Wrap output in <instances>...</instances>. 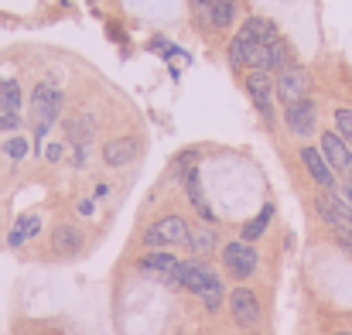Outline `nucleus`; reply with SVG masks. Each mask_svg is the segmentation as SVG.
<instances>
[{"label": "nucleus", "instance_id": "20e7f679", "mask_svg": "<svg viewBox=\"0 0 352 335\" xmlns=\"http://www.w3.org/2000/svg\"><path fill=\"white\" fill-rule=\"evenodd\" d=\"M267 48L270 45H260V41L246 38L243 31H236V38L230 41V62L236 69H263L267 72Z\"/></svg>", "mask_w": 352, "mask_h": 335}, {"label": "nucleus", "instance_id": "f3484780", "mask_svg": "<svg viewBox=\"0 0 352 335\" xmlns=\"http://www.w3.org/2000/svg\"><path fill=\"white\" fill-rule=\"evenodd\" d=\"M246 38H253V41H260V45H274L280 34H277V24L274 21H267V17H250L243 28H239Z\"/></svg>", "mask_w": 352, "mask_h": 335}, {"label": "nucleus", "instance_id": "6e6552de", "mask_svg": "<svg viewBox=\"0 0 352 335\" xmlns=\"http://www.w3.org/2000/svg\"><path fill=\"white\" fill-rule=\"evenodd\" d=\"M223 260H226V270L233 274V277H250L253 270H256V250L250 246V243H226L223 246Z\"/></svg>", "mask_w": 352, "mask_h": 335}, {"label": "nucleus", "instance_id": "f03ea898", "mask_svg": "<svg viewBox=\"0 0 352 335\" xmlns=\"http://www.w3.org/2000/svg\"><path fill=\"white\" fill-rule=\"evenodd\" d=\"M188 233H192V226L182 216H164L144 233V246H182V243H188Z\"/></svg>", "mask_w": 352, "mask_h": 335}, {"label": "nucleus", "instance_id": "7ed1b4c3", "mask_svg": "<svg viewBox=\"0 0 352 335\" xmlns=\"http://www.w3.org/2000/svg\"><path fill=\"white\" fill-rule=\"evenodd\" d=\"M315 209H318V216L332 226L339 236H349L352 239V206L346 202V199H339V195L325 192V195H318V199H315Z\"/></svg>", "mask_w": 352, "mask_h": 335}, {"label": "nucleus", "instance_id": "a878e982", "mask_svg": "<svg viewBox=\"0 0 352 335\" xmlns=\"http://www.w3.org/2000/svg\"><path fill=\"white\" fill-rule=\"evenodd\" d=\"M336 127H339V137L352 144V110H336Z\"/></svg>", "mask_w": 352, "mask_h": 335}, {"label": "nucleus", "instance_id": "4468645a", "mask_svg": "<svg viewBox=\"0 0 352 335\" xmlns=\"http://www.w3.org/2000/svg\"><path fill=\"white\" fill-rule=\"evenodd\" d=\"M301 161H305L308 175H311L325 192H332V188H336V171H332V164L325 161V154H322L318 147H305V151H301Z\"/></svg>", "mask_w": 352, "mask_h": 335}, {"label": "nucleus", "instance_id": "a211bd4d", "mask_svg": "<svg viewBox=\"0 0 352 335\" xmlns=\"http://www.w3.org/2000/svg\"><path fill=\"white\" fill-rule=\"evenodd\" d=\"M182 182H185V192H188V199H192V206L199 209V216L212 223V219H216V213L209 209V202H206V195H202V182H199V171L192 168V171H188V175H185Z\"/></svg>", "mask_w": 352, "mask_h": 335}, {"label": "nucleus", "instance_id": "bb28decb", "mask_svg": "<svg viewBox=\"0 0 352 335\" xmlns=\"http://www.w3.org/2000/svg\"><path fill=\"white\" fill-rule=\"evenodd\" d=\"M3 147H7V154H10L14 161H21V158L28 154V140H21V137H14V140H7Z\"/></svg>", "mask_w": 352, "mask_h": 335}, {"label": "nucleus", "instance_id": "1a4fd4ad", "mask_svg": "<svg viewBox=\"0 0 352 335\" xmlns=\"http://www.w3.org/2000/svg\"><path fill=\"white\" fill-rule=\"evenodd\" d=\"M246 93H250L253 107L263 113L267 120L274 116V107H270V100H274V83H270V72H263V69H250V76H246Z\"/></svg>", "mask_w": 352, "mask_h": 335}, {"label": "nucleus", "instance_id": "9d476101", "mask_svg": "<svg viewBox=\"0 0 352 335\" xmlns=\"http://www.w3.org/2000/svg\"><path fill=\"white\" fill-rule=\"evenodd\" d=\"M322 154H325V161L332 164V171H342V175H349L352 171V147L339 137V133H322V147H318Z\"/></svg>", "mask_w": 352, "mask_h": 335}, {"label": "nucleus", "instance_id": "b1692460", "mask_svg": "<svg viewBox=\"0 0 352 335\" xmlns=\"http://www.w3.org/2000/svg\"><path fill=\"white\" fill-rule=\"evenodd\" d=\"M38 226H41L38 223V216H21V219H17V229L10 233V246H21L28 236H34V233H38Z\"/></svg>", "mask_w": 352, "mask_h": 335}, {"label": "nucleus", "instance_id": "393cba45", "mask_svg": "<svg viewBox=\"0 0 352 335\" xmlns=\"http://www.w3.org/2000/svg\"><path fill=\"white\" fill-rule=\"evenodd\" d=\"M199 298L206 301V308H209V312H219V308H223V281H219V277H212V281H209V288H206Z\"/></svg>", "mask_w": 352, "mask_h": 335}, {"label": "nucleus", "instance_id": "aec40b11", "mask_svg": "<svg viewBox=\"0 0 352 335\" xmlns=\"http://www.w3.org/2000/svg\"><path fill=\"white\" fill-rule=\"evenodd\" d=\"M287 65H294L291 62V45L284 41V38H277L270 48H267V72H280V69H287Z\"/></svg>", "mask_w": 352, "mask_h": 335}, {"label": "nucleus", "instance_id": "c756f323", "mask_svg": "<svg viewBox=\"0 0 352 335\" xmlns=\"http://www.w3.org/2000/svg\"><path fill=\"white\" fill-rule=\"evenodd\" d=\"M58 158H62V147L52 144V147H48V161H58Z\"/></svg>", "mask_w": 352, "mask_h": 335}, {"label": "nucleus", "instance_id": "2eb2a0df", "mask_svg": "<svg viewBox=\"0 0 352 335\" xmlns=\"http://www.w3.org/2000/svg\"><path fill=\"white\" fill-rule=\"evenodd\" d=\"M137 154H140V140H137V137H113V140L103 147V161H107L110 168L130 164Z\"/></svg>", "mask_w": 352, "mask_h": 335}, {"label": "nucleus", "instance_id": "f8f14e48", "mask_svg": "<svg viewBox=\"0 0 352 335\" xmlns=\"http://www.w3.org/2000/svg\"><path fill=\"white\" fill-rule=\"evenodd\" d=\"M178 257H171L168 250H154V253H147L144 260H140V270H147V274H154V277H161V281H168V284H178Z\"/></svg>", "mask_w": 352, "mask_h": 335}, {"label": "nucleus", "instance_id": "f257e3e1", "mask_svg": "<svg viewBox=\"0 0 352 335\" xmlns=\"http://www.w3.org/2000/svg\"><path fill=\"white\" fill-rule=\"evenodd\" d=\"M58 110H62V93H58L55 86L41 83V86L31 93V120H34V137H38V140L52 130V123L58 120Z\"/></svg>", "mask_w": 352, "mask_h": 335}, {"label": "nucleus", "instance_id": "6ab92c4d", "mask_svg": "<svg viewBox=\"0 0 352 335\" xmlns=\"http://www.w3.org/2000/svg\"><path fill=\"white\" fill-rule=\"evenodd\" d=\"M188 246H192L195 257H206V253L216 250V233H212L209 226H195V229L188 233Z\"/></svg>", "mask_w": 352, "mask_h": 335}, {"label": "nucleus", "instance_id": "412c9836", "mask_svg": "<svg viewBox=\"0 0 352 335\" xmlns=\"http://www.w3.org/2000/svg\"><path fill=\"white\" fill-rule=\"evenodd\" d=\"M89 137H93V120H89V116H72V120H69V140H72L76 147H86Z\"/></svg>", "mask_w": 352, "mask_h": 335}, {"label": "nucleus", "instance_id": "423d86ee", "mask_svg": "<svg viewBox=\"0 0 352 335\" xmlns=\"http://www.w3.org/2000/svg\"><path fill=\"white\" fill-rule=\"evenodd\" d=\"M192 14L206 24V28H230L236 21V0H192Z\"/></svg>", "mask_w": 352, "mask_h": 335}, {"label": "nucleus", "instance_id": "ddd939ff", "mask_svg": "<svg viewBox=\"0 0 352 335\" xmlns=\"http://www.w3.org/2000/svg\"><path fill=\"white\" fill-rule=\"evenodd\" d=\"M212 277H216V274H212L202 260H182V263H178V288H188V291L202 294Z\"/></svg>", "mask_w": 352, "mask_h": 335}, {"label": "nucleus", "instance_id": "dca6fc26", "mask_svg": "<svg viewBox=\"0 0 352 335\" xmlns=\"http://www.w3.org/2000/svg\"><path fill=\"white\" fill-rule=\"evenodd\" d=\"M52 246H55L58 257H76V253L82 250V233H79L76 226H55Z\"/></svg>", "mask_w": 352, "mask_h": 335}, {"label": "nucleus", "instance_id": "c85d7f7f", "mask_svg": "<svg viewBox=\"0 0 352 335\" xmlns=\"http://www.w3.org/2000/svg\"><path fill=\"white\" fill-rule=\"evenodd\" d=\"M342 195H346V202L352 206V171L346 175V185H342Z\"/></svg>", "mask_w": 352, "mask_h": 335}, {"label": "nucleus", "instance_id": "7c9ffc66", "mask_svg": "<svg viewBox=\"0 0 352 335\" xmlns=\"http://www.w3.org/2000/svg\"><path fill=\"white\" fill-rule=\"evenodd\" d=\"M336 335H349V332H336Z\"/></svg>", "mask_w": 352, "mask_h": 335}, {"label": "nucleus", "instance_id": "9b49d317", "mask_svg": "<svg viewBox=\"0 0 352 335\" xmlns=\"http://www.w3.org/2000/svg\"><path fill=\"white\" fill-rule=\"evenodd\" d=\"M315 120H318V107H315L311 100H298V103H291L287 113H284L287 130L298 133V137H308V133L315 130Z\"/></svg>", "mask_w": 352, "mask_h": 335}, {"label": "nucleus", "instance_id": "cd10ccee", "mask_svg": "<svg viewBox=\"0 0 352 335\" xmlns=\"http://www.w3.org/2000/svg\"><path fill=\"white\" fill-rule=\"evenodd\" d=\"M21 120H17V113H0V130H14Z\"/></svg>", "mask_w": 352, "mask_h": 335}, {"label": "nucleus", "instance_id": "39448f33", "mask_svg": "<svg viewBox=\"0 0 352 335\" xmlns=\"http://www.w3.org/2000/svg\"><path fill=\"white\" fill-rule=\"evenodd\" d=\"M308 89H311V76L301 69V65H287L277 72V100L280 103H298V100H308Z\"/></svg>", "mask_w": 352, "mask_h": 335}, {"label": "nucleus", "instance_id": "0eeeda50", "mask_svg": "<svg viewBox=\"0 0 352 335\" xmlns=\"http://www.w3.org/2000/svg\"><path fill=\"white\" fill-rule=\"evenodd\" d=\"M230 312H233L239 329H256L260 325V298L250 288H236L230 298Z\"/></svg>", "mask_w": 352, "mask_h": 335}, {"label": "nucleus", "instance_id": "4be33fe9", "mask_svg": "<svg viewBox=\"0 0 352 335\" xmlns=\"http://www.w3.org/2000/svg\"><path fill=\"white\" fill-rule=\"evenodd\" d=\"M270 216H274V206H263V209L256 213V219H250V223L243 226V243L260 239V236H263V229H267V223H270Z\"/></svg>", "mask_w": 352, "mask_h": 335}, {"label": "nucleus", "instance_id": "5701e85b", "mask_svg": "<svg viewBox=\"0 0 352 335\" xmlns=\"http://www.w3.org/2000/svg\"><path fill=\"white\" fill-rule=\"evenodd\" d=\"M0 107H3V113H17L21 110V86H17V79L0 83Z\"/></svg>", "mask_w": 352, "mask_h": 335}]
</instances>
